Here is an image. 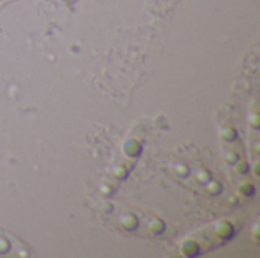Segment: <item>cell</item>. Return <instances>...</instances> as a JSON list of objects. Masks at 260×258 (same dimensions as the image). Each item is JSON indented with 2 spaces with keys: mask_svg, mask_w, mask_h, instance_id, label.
<instances>
[{
  "mask_svg": "<svg viewBox=\"0 0 260 258\" xmlns=\"http://www.w3.org/2000/svg\"><path fill=\"white\" fill-rule=\"evenodd\" d=\"M0 255L24 257L27 255V248L23 243H20L15 237L8 236V233L0 230Z\"/></svg>",
  "mask_w": 260,
  "mask_h": 258,
  "instance_id": "obj_1",
  "label": "cell"
},
{
  "mask_svg": "<svg viewBox=\"0 0 260 258\" xmlns=\"http://www.w3.org/2000/svg\"><path fill=\"white\" fill-rule=\"evenodd\" d=\"M11 2H14V0H0V6L2 5H6V3H11Z\"/></svg>",
  "mask_w": 260,
  "mask_h": 258,
  "instance_id": "obj_2",
  "label": "cell"
},
{
  "mask_svg": "<svg viewBox=\"0 0 260 258\" xmlns=\"http://www.w3.org/2000/svg\"><path fill=\"white\" fill-rule=\"evenodd\" d=\"M62 3H72V2H75V0H61Z\"/></svg>",
  "mask_w": 260,
  "mask_h": 258,
  "instance_id": "obj_3",
  "label": "cell"
}]
</instances>
